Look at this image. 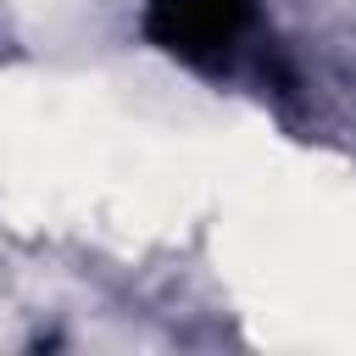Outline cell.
Returning a JSON list of instances; mask_svg holds the SVG:
<instances>
[{
  "label": "cell",
  "instance_id": "6da1fadb",
  "mask_svg": "<svg viewBox=\"0 0 356 356\" xmlns=\"http://www.w3.org/2000/svg\"><path fill=\"white\" fill-rule=\"evenodd\" d=\"M250 28V0H150V39L189 67H228Z\"/></svg>",
  "mask_w": 356,
  "mask_h": 356
}]
</instances>
